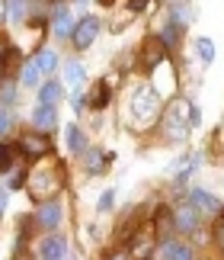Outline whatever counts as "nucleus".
<instances>
[{"instance_id": "obj_33", "label": "nucleus", "mask_w": 224, "mask_h": 260, "mask_svg": "<svg viewBox=\"0 0 224 260\" xmlns=\"http://www.w3.org/2000/svg\"><path fill=\"white\" fill-rule=\"evenodd\" d=\"M13 96H16V87L7 84V87H4V103H13Z\"/></svg>"}, {"instance_id": "obj_5", "label": "nucleus", "mask_w": 224, "mask_h": 260, "mask_svg": "<svg viewBox=\"0 0 224 260\" xmlns=\"http://www.w3.org/2000/svg\"><path fill=\"white\" fill-rule=\"evenodd\" d=\"M160 61H167V45L160 36H151L144 39V45H141V64H144V71H154Z\"/></svg>"}, {"instance_id": "obj_16", "label": "nucleus", "mask_w": 224, "mask_h": 260, "mask_svg": "<svg viewBox=\"0 0 224 260\" xmlns=\"http://www.w3.org/2000/svg\"><path fill=\"white\" fill-rule=\"evenodd\" d=\"M87 103L93 106V109H103L112 103V93H109V81H96L93 90H90V96H87Z\"/></svg>"}, {"instance_id": "obj_9", "label": "nucleus", "mask_w": 224, "mask_h": 260, "mask_svg": "<svg viewBox=\"0 0 224 260\" xmlns=\"http://www.w3.org/2000/svg\"><path fill=\"white\" fill-rule=\"evenodd\" d=\"M157 251V244H154V238H151L147 232H138L135 238H131V247H128V257L131 260H151Z\"/></svg>"}, {"instance_id": "obj_35", "label": "nucleus", "mask_w": 224, "mask_h": 260, "mask_svg": "<svg viewBox=\"0 0 224 260\" xmlns=\"http://www.w3.org/2000/svg\"><path fill=\"white\" fill-rule=\"evenodd\" d=\"M109 260H131L125 251H116V254H109Z\"/></svg>"}, {"instance_id": "obj_6", "label": "nucleus", "mask_w": 224, "mask_h": 260, "mask_svg": "<svg viewBox=\"0 0 224 260\" xmlns=\"http://www.w3.org/2000/svg\"><path fill=\"white\" fill-rule=\"evenodd\" d=\"M96 32H99V19H96V16H84V19H80V23L74 26V36H70V39H74V45L80 48V52H84V48L93 45Z\"/></svg>"}, {"instance_id": "obj_12", "label": "nucleus", "mask_w": 224, "mask_h": 260, "mask_svg": "<svg viewBox=\"0 0 224 260\" xmlns=\"http://www.w3.org/2000/svg\"><path fill=\"white\" fill-rule=\"evenodd\" d=\"M160 257L164 260H196L189 244H179V241H173V238H164V241H160Z\"/></svg>"}, {"instance_id": "obj_3", "label": "nucleus", "mask_w": 224, "mask_h": 260, "mask_svg": "<svg viewBox=\"0 0 224 260\" xmlns=\"http://www.w3.org/2000/svg\"><path fill=\"white\" fill-rule=\"evenodd\" d=\"M160 113H164V106H160V93L151 87H138L135 93H131V116L138 119V125H154Z\"/></svg>"}, {"instance_id": "obj_17", "label": "nucleus", "mask_w": 224, "mask_h": 260, "mask_svg": "<svg viewBox=\"0 0 224 260\" xmlns=\"http://www.w3.org/2000/svg\"><path fill=\"white\" fill-rule=\"evenodd\" d=\"M39 81H42V68H39L35 58H29V61L23 64V71H19V84H23V87H35Z\"/></svg>"}, {"instance_id": "obj_15", "label": "nucleus", "mask_w": 224, "mask_h": 260, "mask_svg": "<svg viewBox=\"0 0 224 260\" xmlns=\"http://www.w3.org/2000/svg\"><path fill=\"white\" fill-rule=\"evenodd\" d=\"M154 232H157V238L164 241V238H170L173 232H176V222H173V212L167 206H160L157 212H154Z\"/></svg>"}, {"instance_id": "obj_4", "label": "nucleus", "mask_w": 224, "mask_h": 260, "mask_svg": "<svg viewBox=\"0 0 224 260\" xmlns=\"http://www.w3.org/2000/svg\"><path fill=\"white\" fill-rule=\"evenodd\" d=\"M19 154H26V157H35V161H42V157L52 154V138H48V132H26L23 138H19Z\"/></svg>"}, {"instance_id": "obj_22", "label": "nucleus", "mask_w": 224, "mask_h": 260, "mask_svg": "<svg viewBox=\"0 0 224 260\" xmlns=\"http://www.w3.org/2000/svg\"><path fill=\"white\" fill-rule=\"evenodd\" d=\"M179 32H182V23H176V19H167V26H164V32H160V39H164V45H176L179 42Z\"/></svg>"}, {"instance_id": "obj_28", "label": "nucleus", "mask_w": 224, "mask_h": 260, "mask_svg": "<svg viewBox=\"0 0 224 260\" xmlns=\"http://www.w3.org/2000/svg\"><path fill=\"white\" fill-rule=\"evenodd\" d=\"M112 206H116V189H106V193L99 196V212H109Z\"/></svg>"}, {"instance_id": "obj_25", "label": "nucleus", "mask_w": 224, "mask_h": 260, "mask_svg": "<svg viewBox=\"0 0 224 260\" xmlns=\"http://www.w3.org/2000/svg\"><path fill=\"white\" fill-rule=\"evenodd\" d=\"M13 164H16V151L10 145H0V174H7Z\"/></svg>"}, {"instance_id": "obj_31", "label": "nucleus", "mask_w": 224, "mask_h": 260, "mask_svg": "<svg viewBox=\"0 0 224 260\" xmlns=\"http://www.w3.org/2000/svg\"><path fill=\"white\" fill-rule=\"evenodd\" d=\"M26 180V171H13V180H10V189H19Z\"/></svg>"}, {"instance_id": "obj_11", "label": "nucleus", "mask_w": 224, "mask_h": 260, "mask_svg": "<svg viewBox=\"0 0 224 260\" xmlns=\"http://www.w3.org/2000/svg\"><path fill=\"white\" fill-rule=\"evenodd\" d=\"M35 222L45 228V232H55V228L61 225V206L55 203V199H48V203L39 206V212H35Z\"/></svg>"}, {"instance_id": "obj_24", "label": "nucleus", "mask_w": 224, "mask_h": 260, "mask_svg": "<svg viewBox=\"0 0 224 260\" xmlns=\"http://www.w3.org/2000/svg\"><path fill=\"white\" fill-rule=\"evenodd\" d=\"M26 4L29 0H7V13H10L13 23H23L26 19Z\"/></svg>"}, {"instance_id": "obj_27", "label": "nucleus", "mask_w": 224, "mask_h": 260, "mask_svg": "<svg viewBox=\"0 0 224 260\" xmlns=\"http://www.w3.org/2000/svg\"><path fill=\"white\" fill-rule=\"evenodd\" d=\"M10 52H13V48H10V39L0 32V74H4V64L10 61Z\"/></svg>"}, {"instance_id": "obj_14", "label": "nucleus", "mask_w": 224, "mask_h": 260, "mask_svg": "<svg viewBox=\"0 0 224 260\" xmlns=\"http://www.w3.org/2000/svg\"><path fill=\"white\" fill-rule=\"evenodd\" d=\"M52 32H55V39H70V36H74V19H70L67 7H58V10H55Z\"/></svg>"}, {"instance_id": "obj_36", "label": "nucleus", "mask_w": 224, "mask_h": 260, "mask_svg": "<svg viewBox=\"0 0 224 260\" xmlns=\"http://www.w3.org/2000/svg\"><path fill=\"white\" fill-rule=\"evenodd\" d=\"M4 203H7V193H4V189H0V212H4Z\"/></svg>"}, {"instance_id": "obj_26", "label": "nucleus", "mask_w": 224, "mask_h": 260, "mask_svg": "<svg viewBox=\"0 0 224 260\" xmlns=\"http://www.w3.org/2000/svg\"><path fill=\"white\" fill-rule=\"evenodd\" d=\"M196 48H199L202 61H215V42H211V39H199Z\"/></svg>"}, {"instance_id": "obj_37", "label": "nucleus", "mask_w": 224, "mask_h": 260, "mask_svg": "<svg viewBox=\"0 0 224 260\" xmlns=\"http://www.w3.org/2000/svg\"><path fill=\"white\" fill-rule=\"evenodd\" d=\"M39 4H55V0H39Z\"/></svg>"}, {"instance_id": "obj_19", "label": "nucleus", "mask_w": 224, "mask_h": 260, "mask_svg": "<svg viewBox=\"0 0 224 260\" xmlns=\"http://www.w3.org/2000/svg\"><path fill=\"white\" fill-rule=\"evenodd\" d=\"M61 96H64V84L61 81H52V84H45L39 90V103H48V106H55Z\"/></svg>"}, {"instance_id": "obj_1", "label": "nucleus", "mask_w": 224, "mask_h": 260, "mask_svg": "<svg viewBox=\"0 0 224 260\" xmlns=\"http://www.w3.org/2000/svg\"><path fill=\"white\" fill-rule=\"evenodd\" d=\"M26 180H29V193H32L35 203H48V199H55L61 189H64V171L55 167V164L35 167Z\"/></svg>"}, {"instance_id": "obj_10", "label": "nucleus", "mask_w": 224, "mask_h": 260, "mask_svg": "<svg viewBox=\"0 0 224 260\" xmlns=\"http://www.w3.org/2000/svg\"><path fill=\"white\" fill-rule=\"evenodd\" d=\"M64 254H67V241L61 235H48L39 244V260H64Z\"/></svg>"}, {"instance_id": "obj_2", "label": "nucleus", "mask_w": 224, "mask_h": 260, "mask_svg": "<svg viewBox=\"0 0 224 260\" xmlns=\"http://www.w3.org/2000/svg\"><path fill=\"white\" fill-rule=\"evenodd\" d=\"M189 122H199V109H196V106L182 103V100H176V103L167 106V113H164V128H167V135L173 138V142H179V138L189 135Z\"/></svg>"}, {"instance_id": "obj_7", "label": "nucleus", "mask_w": 224, "mask_h": 260, "mask_svg": "<svg viewBox=\"0 0 224 260\" xmlns=\"http://www.w3.org/2000/svg\"><path fill=\"white\" fill-rule=\"evenodd\" d=\"M173 222H176V232H199L202 225V212L192 203H182L176 212H173Z\"/></svg>"}, {"instance_id": "obj_34", "label": "nucleus", "mask_w": 224, "mask_h": 260, "mask_svg": "<svg viewBox=\"0 0 224 260\" xmlns=\"http://www.w3.org/2000/svg\"><path fill=\"white\" fill-rule=\"evenodd\" d=\"M7 23V0H0V26Z\"/></svg>"}, {"instance_id": "obj_13", "label": "nucleus", "mask_w": 224, "mask_h": 260, "mask_svg": "<svg viewBox=\"0 0 224 260\" xmlns=\"http://www.w3.org/2000/svg\"><path fill=\"white\" fill-rule=\"evenodd\" d=\"M32 125L39 128V132H52V128L58 125L55 106H48V103H39V106L32 109Z\"/></svg>"}, {"instance_id": "obj_21", "label": "nucleus", "mask_w": 224, "mask_h": 260, "mask_svg": "<svg viewBox=\"0 0 224 260\" xmlns=\"http://www.w3.org/2000/svg\"><path fill=\"white\" fill-rule=\"evenodd\" d=\"M109 157H112V154L93 151V148H87V151H84V161H87V167H90V171H93V174H99V171H103V164L109 161Z\"/></svg>"}, {"instance_id": "obj_20", "label": "nucleus", "mask_w": 224, "mask_h": 260, "mask_svg": "<svg viewBox=\"0 0 224 260\" xmlns=\"http://www.w3.org/2000/svg\"><path fill=\"white\" fill-rule=\"evenodd\" d=\"M84 77H87V68L80 64V61H67L64 64V84L67 87H80V84H84Z\"/></svg>"}, {"instance_id": "obj_30", "label": "nucleus", "mask_w": 224, "mask_h": 260, "mask_svg": "<svg viewBox=\"0 0 224 260\" xmlns=\"http://www.w3.org/2000/svg\"><path fill=\"white\" fill-rule=\"evenodd\" d=\"M215 241L224 247V212L218 215V222H215Z\"/></svg>"}, {"instance_id": "obj_23", "label": "nucleus", "mask_w": 224, "mask_h": 260, "mask_svg": "<svg viewBox=\"0 0 224 260\" xmlns=\"http://www.w3.org/2000/svg\"><path fill=\"white\" fill-rule=\"evenodd\" d=\"M35 61H39V68H42V74H52L58 68V55L52 52V48H42V52L35 55Z\"/></svg>"}, {"instance_id": "obj_8", "label": "nucleus", "mask_w": 224, "mask_h": 260, "mask_svg": "<svg viewBox=\"0 0 224 260\" xmlns=\"http://www.w3.org/2000/svg\"><path fill=\"white\" fill-rule=\"evenodd\" d=\"M189 203L199 209V212H208V215H221L224 212V206H221V199L218 196H211V193H205V189H192L189 193Z\"/></svg>"}, {"instance_id": "obj_32", "label": "nucleus", "mask_w": 224, "mask_h": 260, "mask_svg": "<svg viewBox=\"0 0 224 260\" xmlns=\"http://www.w3.org/2000/svg\"><path fill=\"white\" fill-rule=\"evenodd\" d=\"M144 7H147V0H128V10H131V13H141Z\"/></svg>"}, {"instance_id": "obj_18", "label": "nucleus", "mask_w": 224, "mask_h": 260, "mask_svg": "<svg viewBox=\"0 0 224 260\" xmlns=\"http://www.w3.org/2000/svg\"><path fill=\"white\" fill-rule=\"evenodd\" d=\"M64 135H67V148H70L74 154H84L87 148H90V145H87V135L80 132V125H67Z\"/></svg>"}, {"instance_id": "obj_29", "label": "nucleus", "mask_w": 224, "mask_h": 260, "mask_svg": "<svg viewBox=\"0 0 224 260\" xmlns=\"http://www.w3.org/2000/svg\"><path fill=\"white\" fill-rule=\"evenodd\" d=\"M10 128H13V116H10L7 109H0V135L10 132Z\"/></svg>"}]
</instances>
